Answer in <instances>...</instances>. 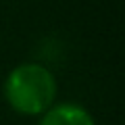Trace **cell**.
<instances>
[{"label": "cell", "mask_w": 125, "mask_h": 125, "mask_svg": "<svg viewBox=\"0 0 125 125\" xmlns=\"http://www.w3.org/2000/svg\"><path fill=\"white\" fill-rule=\"evenodd\" d=\"M40 125H94L88 111H83L77 104H58L46 111Z\"/></svg>", "instance_id": "cell-2"}, {"label": "cell", "mask_w": 125, "mask_h": 125, "mask_svg": "<svg viewBox=\"0 0 125 125\" xmlns=\"http://www.w3.org/2000/svg\"><path fill=\"white\" fill-rule=\"evenodd\" d=\"M4 92L15 111L25 115H40L52 106L56 96V81L42 65L25 62L9 75Z\"/></svg>", "instance_id": "cell-1"}]
</instances>
